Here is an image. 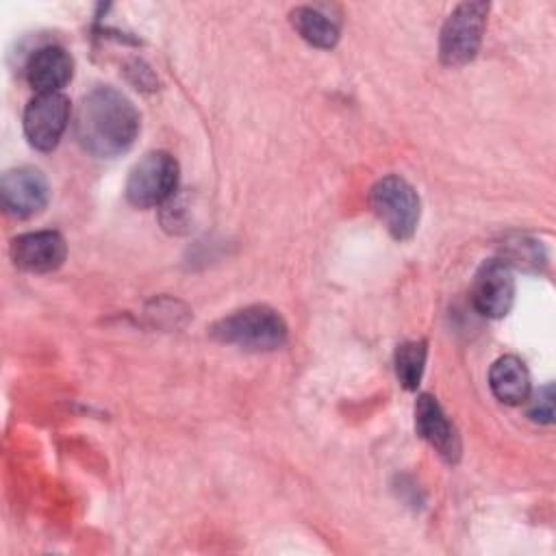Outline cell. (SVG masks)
<instances>
[{
  "label": "cell",
  "instance_id": "cell-3",
  "mask_svg": "<svg viewBox=\"0 0 556 556\" xmlns=\"http://www.w3.org/2000/svg\"><path fill=\"white\" fill-rule=\"evenodd\" d=\"M369 204L395 239L406 241L415 235L421 204L417 191L404 178L393 174L380 178L369 191Z\"/></svg>",
  "mask_w": 556,
  "mask_h": 556
},
{
  "label": "cell",
  "instance_id": "cell-12",
  "mask_svg": "<svg viewBox=\"0 0 556 556\" xmlns=\"http://www.w3.org/2000/svg\"><path fill=\"white\" fill-rule=\"evenodd\" d=\"M489 387L502 404H523L530 395V374L521 358L500 356L489 369Z\"/></svg>",
  "mask_w": 556,
  "mask_h": 556
},
{
  "label": "cell",
  "instance_id": "cell-11",
  "mask_svg": "<svg viewBox=\"0 0 556 556\" xmlns=\"http://www.w3.org/2000/svg\"><path fill=\"white\" fill-rule=\"evenodd\" d=\"M74 61L70 52L61 46L39 48L26 65V78L30 87L39 93H56L72 78Z\"/></svg>",
  "mask_w": 556,
  "mask_h": 556
},
{
  "label": "cell",
  "instance_id": "cell-13",
  "mask_svg": "<svg viewBox=\"0 0 556 556\" xmlns=\"http://www.w3.org/2000/svg\"><path fill=\"white\" fill-rule=\"evenodd\" d=\"M289 17L300 37L315 48L328 50L339 41V22L315 7H298Z\"/></svg>",
  "mask_w": 556,
  "mask_h": 556
},
{
  "label": "cell",
  "instance_id": "cell-2",
  "mask_svg": "<svg viewBox=\"0 0 556 556\" xmlns=\"http://www.w3.org/2000/svg\"><path fill=\"white\" fill-rule=\"evenodd\" d=\"M211 334L224 343L265 352L285 345L289 328L278 311L265 304H254L215 321Z\"/></svg>",
  "mask_w": 556,
  "mask_h": 556
},
{
  "label": "cell",
  "instance_id": "cell-8",
  "mask_svg": "<svg viewBox=\"0 0 556 556\" xmlns=\"http://www.w3.org/2000/svg\"><path fill=\"white\" fill-rule=\"evenodd\" d=\"M50 189L46 176L35 167H15L2 174L0 200L2 208L17 219L41 213L48 204Z\"/></svg>",
  "mask_w": 556,
  "mask_h": 556
},
{
  "label": "cell",
  "instance_id": "cell-9",
  "mask_svg": "<svg viewBox=\"0 0 556 556\" xmlns=\"http://www.w3.org/2000/svg\"><path fill=\"white\" fill-rule=\"evenodd\" d=\"M11 261L17 269L30 274H48L63 265L67 245L65 239L54 230L24 232L11 241Z\"/></svg>",
  "mask_w": 556,
  "mask_h": 556
},
{
  "label": "cell",
  "instance_id": "cell-15",
  "mask_svg": "<svg viewBox=\"0 0 556 556\" xmlns=\"http://www.w3.org/2000/svg\"><path fill=\"white\" fill-rule=\"evenodd\" d=\"M500 258L504 263H508L510 267H519L526 271H539L541 265L545 263L541 243L534 239H528V237H517V239L506 241Z\"/></svg>",
  "mask_w": 556,
  "mask_h": 556
},
{
  "label": "cell",
  "instance_id": "cell-14",
  "mask_svg": "<svg viewBox=\"0 0 556 556\" xmlns=\"http://www.w3.org/2000/svg\"><path fill=\"white\" fill-rule=\"evenodd\" d=\"M426 354H428V345L424 339L419 341H406L402 345H397L395 350V374L400 384L406 391H415L421 382L424 376V367H426Z\"/></svg>",
  "mask_w": 556,
  "mask_h": 556
},
{
  "label": "cell",
  "instance_id": "cell-1",
  "mask_svg": "<svg viewBox=\"0 0 556 556\" xmlns=\"http://www.w3.org/2000/svg\"><path fill=\"white\" fill-rule=\"evenodd\" d=\"M139 135L135 104L115 87H96L78 104L76 139L93 156L113 159L126 152Z\"/></svg>",
  "mask_w": 556,
  "mask_h": 556
},
{
  "label": "cell",
  "instance_id": "cell-6",
  "mask_svg": "<svg viewBox=\"0 0 556 556\" xmlns=\"http://www.w3.org/2000/svg\"><path fill=\"white\" fill-rule=\"evenodd\" d=\"M70 122V100L56 93L35 96L24 111V135L35 150L50 152L56 148Z\"/></svg>",
  "mask_w": 556,
  "mask_h": 556
},
{
  "label": "cell",
  "instance_id": "cell-7",
  "mask_svg": "<svg viewBox=\"0 0 556 556\" xmlns=\"http://www.w3.org/2000/svg\"><path fill=\"white\" fill-rule=\"evenodd\" d=\"M515 300V278L513 267L502 258L484 261L471 285V302L476 311L484 317L500 319L504 317Z\"/></svg>",
  "mask_w": 556,
  "mask_h": 556
},
{
  "label": "cell",
  "instance_id": "cell-10",
  "mask_svg": "<svg viewBox=\"0 0 556 556\" xmlns=\"http://www.w3.org/2000/svg\"><path fill=\"white\" fill-rule=\"evenodd\" d=\"M415 428L417 434L428 441L441 458L447 463H456L460 458V439L456 428L443 413L437 397L430 393H421L415 402Z\"/></svg>",
  "mask_w": 556,
  "mask_h": 556
},
{
  "label": "cell",
  "instance_id": "cell-5",
  "mask_svg": "<svg viewBox=\"0 0 556 556\" xmlns=\"http://www.w3.org/2000/svg\"><path fill=\"white\" fill-rule=\"evenodd\" d=\"M178 187V163L169 152L154 150L141 156L128 174L126 200L137 208L167 202Z\"/></svg>",
  "mask_w": 556,
  "mask_h": 556
},
{
  "label": "cell",
  "instance_id": "cell-16",
  "mask_svg": "<svg viewBox=\"0 0 556 556\" xmlns=\"http://www.w3.org/2000/svg\"><path fill=\"white\" fill-rule=\"evenodd\" d=\"M528 415L530 419L539 421V424H552L554 419V387L545 384L539 391H534L532 395H528Z\"/></svg>",
  "mask_w": 556,
  "mask_h": 556
},
{
  "label": "cell",
  "instance_id": "cell-4",
  "mask_svg": "<svg viewBox=\"0 0 556 556\" xmlns=\"http://www.w3.org/2000/svg\"><path fill=\"white\" fill-rule=\"evenodd\" d=\"M489 2H463L445 20L439 37V56L450 67L469 63L482 43Z\"/></svg>",
  "mask_w": 556,
  "mask_h": 556
}]
</instances>
